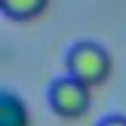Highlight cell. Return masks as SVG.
Instances as JSON below:
<instances>
[{"label": "cell", "mask_w": 126, "mask_h": 126, "mask_svg": "<svg viewBox=\"0 0 126 126\" xmlns=\"http://www.w3.org/2000/svg\"><path fill=\"white\" fill-rule=\"evenodd\" d=\"M64 67H67V75H73L75 80L94 89V86H102L110 78L113 59H110V51L105 46L94 43V40H80L67 51Z\"/></svg>", "instance_id": "cell-1"}, {"label": "cell", "mask_w": 126, "mask_h": 126, "mask_svg": "<svg viewBox=\"0 0 126 126\" xmlns=\"http://www.w3.org/2000/svg\"><path fill=\"white\" fill-rule=\"evenodd\" d=\"M48 3L51 0H0V8L14 22H32L48 8Z\"/></svg>", "instance_id": "cell-4"}, {"label": "cell", "mask_w": 126, "mask_h": 126, "mask_svg": "<svg viewBox=\"0 0 126 126\" xmlns=\"http://www.w3.org/2000/svg\"><path fill=\"white\" fill-rule=\"evenodd\" d=\"M48 107L64 121H78L91 107V89L73 75H62L48 86Z\"/></svg>", "instance_id": "cell-2"}, {"label": "cell", "mask_w": 126, "mask_h": 126, "mask_svg": "<svg viewBox=\"0 0 126 126\" xmlns=\"http://www.w3.org/2000/svg\"><path fill=\"white\" fill-rule=\"evenodd\" d=\"M0 126H30V110L24 99L8 89L0 91Z\"/></svg>", "instance_id": "cell-3"}, {"label": "cell", "mask_w": 126, "mask_h": 126, "mask_svg": "<svg viewBox=\"0 0 126 126\" xmlns=\"http://www.w3.org/2000/svg\"><path fill=\"white\" fill-rule=\"evenodd\" d=\"M99 126H126V115H107L105 121H99Z\"/></svg>", "instance_id": "cell-5"}]
</instances>
